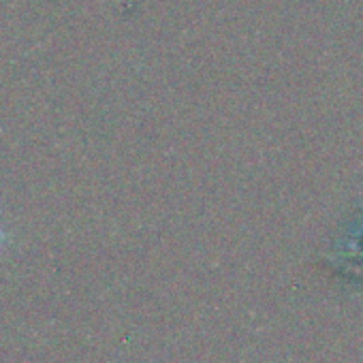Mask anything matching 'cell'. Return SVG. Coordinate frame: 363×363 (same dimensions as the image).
<instances>
[{
	"instance_id": "6da1fadb",
	"label": "cell",
	"mask_w": 363,
	"mask_h": 363,
	"mask_svg": "<svg viewBox=\"0 0 363 363\" xmlns=\"http://www.w3.org/2000/svg\"><path fill=\"white\" fill-rule=\"evenodd\" d=\"M3 244H5V231H3V227H0V248H3Z\"/></svg>"
}]
</instances>
